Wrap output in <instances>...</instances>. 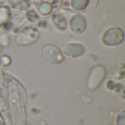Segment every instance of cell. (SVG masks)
I'll return each instance as SVG.
<instances>
[{
  "label": "cell",
  "mask_w": 125,
  "mask_h": 125,
  "mask_svg": "<svg viewBox=\"0 0 125 125\" xmlns=\"http://www.w3.org/2000/svg\"><path fill=\"white\" fill-rule=\"evenodd\" d=\"M125 34L122 29L111 27L108 29L102 36L103 42L108 46H115L121 44L124 40Z\"/></svg>",
  "instance_id": "6da1fadb"
},
{
  "label": "cell",
  "mask_w": 125,
  "mask_h": 125,
  "mask_svg": "<svg viewBox=\"0 0 125 125\" xmlns=\"http://www.w3.org/2000/svg\"><path fill=\"white\" fill-rule=\"evenodd\" d=\"M106 76V70L102 65L93 67L89 75L87 80V87L90 90L96 89L100 86Z\"/></svg>",
  "instance_id": "7a4b0ae2"
},
{
  "label": "cell",
  "mask_w": 125,
  "mask_h": 125,
  "mask_svg": "<svg viewBox=\"0 0 125 125\" xmlns=\"http://www.w3.org/2000/svg\"><path fill=\"white\" fill-rule=\"evenodd\" d=\"M42 56L49 63L56 65L64 61L61 50L54 45H46L42 48Z\"/></svg>",
  "instance_id": "3957f363"
},
{
  "label": "cell",
  "mask_w": 125,
  "mask_h": 125,
  "mask_svg": "<svg viewBox=\"0 0 125 125\" xmlns=\"http://www.w3.org/2000/svg\"><path fill=\"white\" fill-rule=\"evenodd\" d=\"M39 37L40 32L37 29L28 27L19 32L15 38V41L19 45H29L36 42Z\"/></svg>",
  "instance_id": "277c9868"
},
{
  "label": "cell",
  "mask_w": 125,
  "mask_h": 125,
  "mask_svg": "<svg viewBox=\"0 0 125 125\" xmlns=\"http://www.w3.org/2000/svg\"><path fill=\"white\" fill-rule=\"evenodd\" d=\"M85 52V48L80 43H67L62 46V53L68 58L75 59L81 56Z\"/></svg>",
  "instance_id": "5b68a950"
},
{
  "label": "cell",
  "mask_w": 125,
  "mask_h": 125,
  "mask_svg": "<svg viewBox=\"0 0 125 125\" xmlns=\"http://www.w3.org/2000/svg\"><path fill=\"white\" fill-rule=\"evenodd\" d=\"M70 28L72 32L75 34H81L84 32L86 28V21L81 15H75L70 21Z\"/></svg>",
  "instance_id": "8992f818"
},
{
  "label": "cell",
  "mask_w": 125,
  "mask_h": 125,
  "mask_svg": "<svg viewBox=\"0 0 125 125\" xmlns=\"http://www.w3.org/2000/svg\"><path fill=\"white\" fill-rule=\"evenodd\" d=\"M53 20L54 23L56 25L57 27H59L62 30H64L67 26V22L65 18L62 15H54L53 17Z\"/></svg>",
  "instance_id": "52a82bcc"
},
{
  "label": "cell",
  "mask_w": 125,
  "mask_h": 125,
  "mask_svg": "<svg viewBox=\"0 0 125 125\" xmlns=\"http://www.w3.org/2000/svg\"><path fill=\"white\" fill-rule=\"evenodd\" d=\"M70 2L71 7L73 10L76 11H81L87 7L89 0H71Z\"/></svg>",
  "instance_id": "ba28073f"
},
{
  "label": "cell",
  "mask_w": 125,
  "mask_h": 125,
  "mask_svg": "<svg viewBox=\"0 0 125 125\" xmlns=\"http://www.w3.org/2000/svg\"><path fill=\"white\" fill-rule=\"evenodd\" d=\"M10 44V38L7 34L0 28V45L3 46H7Z\"/></svg>",
  "instance_id": "9c48e42d"
},
{
  "label": "cell",
  "mask_w": 125,
  "mask_h": 125,
  "mask_svg": "<svg viewBox=\"0 0 125 125\" xmlns=\"http://www.w3.org/2000/svg\"><path fill=\"white\" fill-rule=\"evenodd\" d=\"M9 18V10L5 7H0V24L4 23Z\"/></svg>",
  "instance_id": "30bf717a"
},
{
  "label": "cell",
  "mask_w": 125,
  "mask_h": 125,
  "mask_svg": "<svg viewBox=\"0 0 125 125\" xmlns=\"http://www.w3.org/2000/svg\"><path fill=\"white\" fill-rule=\"evenodd\" d=\"M40 12L44 15H46L48 14H49L51 10H52V7L51 5L49 4V3H43L40 5Z\"/></svg>",
  "instance_id": "8fae6325"
},
{
  "label": "cell",
  "mask_w": 125,
  "mask_h": 125,
  "mask_svg": "<svg viewBox=\"0 0 125 125\" xmlns=\"http://www.w3.org/2000/svg\"><path fill=\"white\" fill-rule=\"evenodd\" d=\"M0 64H1V59H0Z\"/></svg>",
  "instance_id": "7c38bea8"
}]
</instances>
